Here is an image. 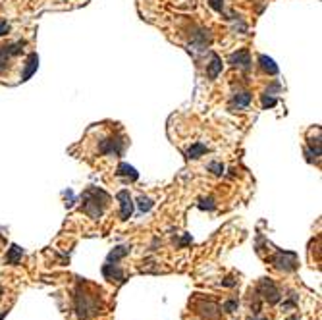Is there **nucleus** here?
Listing matches in <instances>:
<instances>
[{
	"instance_id": "obj_19",
	"label": "nucleus",
	"mask_w": 322,
	"mask_h": 320,
	"mask_svg": "<svg viewBox=\"0 0 322 320\" xmlns=\"http://www.w3.org/2000/svg\"><path fill=\"white\" fill-rule=\"evenodd\" d=\"M251 101H253V95H251L249 91L235 93V95H233V99H232L233 107H237V108H247L249 105H251Z\"/></svg>"
},
{
	"instance_id": "obj_6",
	"label": "nucleus",
	"mask_w": 322,
	"mask_h": 320,
	"mask_svg": "<svg viewBox=\"0 0 322 320\" xmlns=\"http://www.w3.org/2000/svg\"><path fill=\"white\" fill-rule=\"evenodd\" d=\"M124 149H125V139L122 135H112L107 137L99 143V153L101 155H116V157H122L124 155Z\"/></svg>"
},
{
	"instance_id": "obj_23",
	"label": "nucleus",
	"mask_w": 322,
	"mask_h": 320,
	"mask_svg": "<svg viewBox=\"0 0 322 320\" xmlns=\"http://www.w3.org/2000/svg\"><path fill=\"white\" fill-rule=\"evenodd\" d=\"M207 170H209V172H213L215 176H222L226 168H224V164H222V162H209Z\"/></svg>"
},
{
	"instance_id": "obj_8",
	"label": "nucleus",
	"mask_w": 322,
	"mask_h": 320,
	"mask_svg": "<svg viewBox=\"0 0 322 320\" xmlns=\"http://www.w3.org/2000/svg\"><path fill=\"white\" fill-rule=\"evenodd\" d=\"M228 62L233 68H237V70H243V71H249L251 70V54H249L247 49H239L237 53L230 54Z\"/></svg>"
},
{
	"instance_id": "obj_11",
	"label": "nucleus",
	"mask_w": 322,
	"mask_h": 320,
	"mask_svg": "<svg viewBox=\"0 0 322 320\" xmlns=\"http://www.w3.org/2000/svg\"><path fill=\"white\" fill-rule=\"evenodd\" d=\"M213 43V35L209 29H199L195 35H193V43H191V49L195 51H205L209 45ZM189 49V51H191Z\"/></svg>"
},
{
	"instance_id": "obj_12",
	"label": "nucleus",
	"mask_w": 322,
	"mask_h": 320,
	"mask_svg": "<svg viewBox=\"0 0 322 320\" xmlns=\"http://www.w3.org/2000/svg\"><path fill=\"white\" fill-rule=\"evenodd\" d=\"M37 68H39V56H37V53H31L25 60V66H23V71H21V81H27L37 71Z\"/></svg>"
},
{
	"instance_id": "obj_10",
	"label": "nucleus",
	"mask_w": 322,
	"mask_h": 320,
	"mask_svg": "<svg viewBox=\"0 0 322 320\" xmlns=\"http://www.w3.org/2000/svg\"><path fill=\"white\" fill-rule=\"evenodd\" d=\"M103 276L108 282H118V284H125V272L118 265H110V263H105L103 265Z\"/></svg>"
},
{
	"instance_id": "obj_29",
	"label": "nucleus",
	"mask_w": 322,
	"mask_h": 320,
	"mask_svg": "<svg viewBox=\"0 0 322 320\" xmlns=\"http://www.w3.org/2000/svg\"><path fill=\"white\" fill-rule=\"evenodd\" d=\"M247 320H268L267 317H257V315H253V317H249Z\"/></svg>"
},
{
	"instance_id": "obj_28",
	"label": "nucleus",
	"mask_w": 322,
	"mask_h": 320,
	"mask_svg": "<svg viewBox=\"0 0 322 320\" xmlns=\"http://www.w3.org/2000/svg\"><path fill=\"white\" fill-rule=\"evenodd\" d=\"M191 241H193V237L187 233V235H183V237H181V241H179V247H185V245H187V243H191Z\"/></svg>"
},
{
	"instance_id": "obj_9",
	"label": "nucleus",
	"mask_w": 322,
	"mask_h": 320,
	"mask_svg": "<svg viewBox=\"0 0 322 320\" xmlns=\"http://www.w3.org/2000/svg\"><path fill=\"white\" fill-rule=\"evenodd\" d=\"M197 313L207 320L222 319V309H220V305H218V303H213V301H207V303L203 301V303H199V305H197Z\"/></svg>"
},
{
	"instance_id": "obj_14",
	"label": "nucleus",
	"mask_w": 322,
	"mask_h": 320,
	"mask_svg": "<svg viewBox=\"0 0 322 320\" xmlns=\"http://www.w3.org/2000/svg\"><path fill=\"white\" fill-rule=\"evenodd\" d=\"M222 73V58L218 54L211 53V62L207 64V77L209 79H216Z\"/></svg>"
},
{
	"instance_id": "obj_31",
	"label": "nucleus",
	"mask_w": 322,
	"mask_h": 320,
	"mask_svg": "<svg viewBox=\"0 0 322 320\" xmlns=\"http://www.w3.org/2000/svg\"><path fill=\"white\" fill-rule=\"evenodd\" d=\"M6 315H8V311H2V313H0V320L6 319Z\"/></svg>"
},
{
	"instance_id": "obj_7",
	"label": "nucleus",
	"mask_w": 322,
	"mask_h": 320,
	"mask_svg": "<svg viewBox=\"0 0 322 320\" xmlns=\"http://www.w3.org/2000/svg\"><path fill=\"white\" fill-rule=\"evenodd\" d=\"M116 199L120 201V218L122 220H129L131 214H133V199L129 195V191L122 189L116 193Z\"/></svg>"
},
{
	"instance_id": "obj_25",
	"label": "nucleus",
	"mask_w": 322,
	"mask_h": 320,
	"mask_svg": "<svg viewBox=\"0 0 322 320\" xmlns=\"http://www.w3.org/2000/svg\"><path fill=\"white\" fill-rule=\"evenodd\" d=\"M209 6L215 10V12H224V0H209Z\"/></svg>"
},
{
	"instance_id": "obj_30",
	"label": "nucleus",
	"mask_w": 322,
	"mask_h": 320,
	"mask_svg": "<svg viewBox=\"0 0 322 320\" xmlns=\"http://www.w3.org/2000/svg\"><path fill=\"white\" fill-rule=\"evenodd\" d=\"M286 320H301V319H299L297 315H291V317H287V319H286Z\"/></svg>"
},
{
	"instance_id": "obj_32",
	"label": "nucleus",
	"mask_w": 322,
	"mask_h": 320,
	"mask_svg": "<svg viewBox=\"0 0 322 320\" xmlns=\"http://www.w3.org/2000/svg\"><path fill=\"white\" fill-rule=\"evenodd\" d=\"M0 295H2V289H0Z\"/></svg>"
},
{
	"instance_id": "obj_3",
	"label": "nucleus",
	"mask_w": 322,
	"mask_h": 320,
	"mask_svg": "<svg viewBox=\"0 0 322 320\" xmlns=\"http://www.w3.org/2000/svg\"><path fill=\"white\" fill-rule=\"evenodd\" d=\"M255 293H257L263 301H267L268 305H278L280 299H282V291H280V287H278L276 282L270 280V278H261V280H259Z\"/></svg>"
},
{
	"instance_id": "obj_22",
	"label": "nucleus",
	"mask_w": 322,
	"mask_h": 320,
	"mask_svg": "<svg viewBox=\"0 0 322 320\" xmlns=\"http://www.w3.org/2000/svg\"><path fill=\"white\" fill-rule=\"evenodd\" d=\"M137 205H139V211H141V213H149V211L153 209V205H155V203H153L149 197L141 195V197L137 199Z\"/></svg>"
},
{
	"instance_id": "obj_20",
	"label": "nucleus",
	"mask_w": 322,
	"mask_h": 320,
	"mask_svg": "<svg viewBox=\"0 0 322 320\" xmlns=\"http://www.w3.org/2000/svg\"><path fill=\"white\" fill-rule=\"evenodd\" d=\"M224 313H228V315H232V313H235L237 309H239V301L237 299H226L224 303H222V307H220Z\"/></svg>"
},
{
	"instance_id": "obj_4",
	"label": "nucleus",
	"mask_w": 322,
	"mask_h": 320,
	"mask_svg": "<svg viewBox=\"0 0 322 320\" xmlns=\"http://www.w3.org/2000/svg\"><path fill=\"white\" fill-rule=\"evenodd\" d=\"M270 263L274 265V268H278L280 272H295V270L299 268L297 253H293V251L276 249V253H274V257L270 259Z\"/></svg>"
},
{
	"instance_id": "obj_17",
	"label": "nucleus",
	"mask_w": 322,
	"mask_h": 320,
	"mask_svg": "<svg viewBox=\"0 0 322 320\" xmlns=\"http://www.w3.org/2000/svg\"><path fill=\"white\" fill-rule=\"evenodd\" d=\"M209 153V147L205 145V143H201V141H197V143H193L187 151H185V155H187V159L189 160H197L201 159L203 155H207Z\"/></svg>"
},
{
	"instance_id": "obj_13",
	"label": "nucleus",
	"mask_w": 322,
	"mask_h": 320,
	"mask_svg": "<svg viewBox=\"0 0 322 320\" xmlns=\"http://www.w3.org/2000/svg\"><path fill=\"white\" fill-rule=\"evenodd\" d=\"M129 251H131V245H118V247H114V249L108 253L107 263H110V265H118L124 257L129 255Z\"/></svg>"
},
{
	"instance_id": "obj_2",
	"label": "nucleus",
	"mask_w": 322,
	"mask_h": 320,
	"mask_svg": "<svg viewBox=\"0 0 322 320\" xmlns=\"http://www.w3.org/2000/svg\"><path fill=\"white\" fill-rule=\"evenodd\" d=\"M103 305L99 301V295H91L87 291H83L79 285L75 287V293H73V311H75V317L77 320H89L93 317H97L101 313Z\"/></svg>"
},
{
	"instance_id": "obj_21",
	"label": "nucleus",
	"mask_w": 322,
	"mask_h": 320,
	"mask_svg": "<svg viewBox=\"0 0 322 320\" xmlns=\"http://www.w3.org/2000/svg\"><path fill=\"white\" fill-rule=\"evenodd\" d=\"M197 207H199L201 211H215L216 209L215 197H205V199H201V201L197 203Z\"/></svg>"
},
{
	"instance_id": "obj_27",
	"label": "nucleus",
	"mask_w": 322,
	"mask_h": 320,
	"mask_svg": "<svg viewBox=\"0 0 322 320\" xmlns=\"http://www.w3.org/2000/svg\"><path fill=\"white\" fill-rule=\"evenodd\" d=\"M8 31H10V23H8L6 19H0V37L6 35Z\"/></svg>"
},
{
	"instance_id": "obj_5",
	"label": "nucleus",
	"mask_w": 322,
	"mask_h": 320,
	"mask_svg": "<svg viewBox=\"0 0 322 320\" xmlns=\"http://www.w3.org/2000/svg\"><path fill=\"white\" fill-rule=\"evenodd\" d=\"M23 47H25L23 41H14V43L0 45V75H4L10 70L12 60L23 53Z\"/></svg>"
},
{
	"instance_id": "obj_18",
	"label": "nucleus",
	"mask_w": 322,
	"mask_h": 320,
	"mask_svg": "<svg viewBox=\"0 0 322 320\" xmlns=\"http://www.w3.org/2000/svg\"><path fill=\"white\" fill-rule=\"evenodd\" d=\"M259 64H261V68H263L267 73H270V75H276V73L280 71L278 64H276L270 56H267V54H261V56H259Z\"/></svg>"
},
{
	"instance_id": "obj_26",
	"label": "nucleus",
	"mask_w": 322,
	"mask_h": 320,
	"mask_svg": "<svg viewBox=\"0 0 322 320\" xmlns=\"http://www.w3.org/2000/svg\"><path fill=\"white\" fill-rule=\"evenodd\" d=\"M237 284H239V282H237L235 278H232V276H226V278L222 280V285H224V287H235Z\"/></svg>"
},
{
	"instance_id": "obj_1",
	"label": "nucleus",
	"mask_w": 322,
	"mask_h": 320,
	"mask_svg": "<svg viewBox=\"0 0 322 320\" xmlns=\"http://www.w3.org/2000/svg\"><path fill=\"white\" fill-rule=\"evenodd\" d=\"M81 201H83L81 203L83 213L87 214L89 218H93V220H99L107 211L108 203H110V195L107 191L99 189V187H89L81 195Z\"/></svg>"
},
{
	"instance_id": "obj_24",
	"label": "nucleus",
	"mask_w": 322,
	"mask_h": 320,
	"mask_svg": "<svg viewBox=\"0 0 322 320\" xmlns=\"http://www.w3.org/2000/svg\"><path fill=\"white\" fill-rule=\"evenodd\" d=\"M261 101H263V108H272V107H276V103H278V99H274L272 95H263L261 97Z\"/></svg>"
},
{
	"instance_id": "obj_16",
	"label": "nucleus",
	"mask_w": 322,
	"mask_h": 320,
	"mask_svg": "<svg viewBox=\"0 0 322 320\" xmlns=\"http://www.w3.org/2000/svg\"><path fill=\"white\" fill-rule=\"evenodd\" d=\"M21 257H23V249L14 243V245H10V249L6 251V265L16 267V265L21 261Z\"/></svg>"
},
{
	"instance_id": "obj_15",
	"label": "nucleus",
	"mask_w": 322,
	"mask_h": 320,
	"mask_svg": "<svg viewBox=\"0 0 322 320\" xmlns=\"http://www.w3.org/2000/svg\"><path fill=\"white\" fill-rule=\"evenodd\" d=\"M116 176H118V178H127V179H131V181H137V179H139V172H137L133 166L125 164V162H120V164H118Z\"/></svg>"
}]
</instances>
